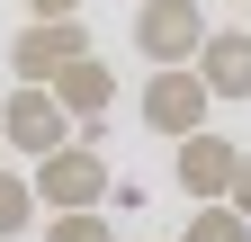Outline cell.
Returning <instances> with one entry per match:
<instances>
[{"mask_svg":"<svg viewBox=\"0 0 251 242\" xmlns=\"http://www.w3.org/2000/svg\"><path fill=\"white\" fill-rule=\"evenodd\" d=\"M27 189H36V206H45V216H90V206H108L117 170H108V153H99V144H63V153H45L36 170H27Z\"/></svg>","mask_w":251,"mask_h":242,"instance_id":"6da1fadb","label":"cell"},{"mask_svg":"<svg viewBox=\"0 0 251 242\" xmlns=\"http://www.w3.org/2000/svg\"><path fill=\"white\" fill-rule=\"evenodd\" d=\"M198 45H206V9L198 0H135V54L152 72L198 63Z\"/></svg>","mask_w":251,"mask_h":242,"instance_id":"7a4b0ae2","label":"cell"},{"mask_svg":"<svg viewBox=\"0 0 251 242\" xmlns=\"http://www.w3.org/2000/svg\"><path fill=\"white\" fill-rule=\"evenodd\" d=\"M81 54H90V27H81V18H27L18 36H9V72H18L27 90H45L54 72H72Z\"/></svg>","mask_w":251,"mask_h":242,"instance_id":"3957f363","label":"cell"},{"mask_svg":"<svg viewBox=\"0 0 251 242\" xmlns=\"http://www.w3.org/2000/svg\"><path fill=\"white\" fill-rule=\"evenodd\" d=\"M135 108H144V126H152V135L188 144V135H206V108H215V99H206V81H198V72L179 63V72H152Z\"/></svg>","mask_w":251,"mask_h":242,"instance_id":"277c9868","label":"cell"},{"mask_svg":"<svg viewBox=\"0 0 251 242\" xmlns=\"http://www.w3.org/2000/svg\"><path fill=\"white\" fill-rule=\"evenodd\" d=\"M0 144H18L27 162H45V153H63V144H72V117L54 108V90H9V99H0Z\"/></svg>","mask_w":251,"mask_h":242,"instance_id":"5b68a950","label":"cell"},{"mask_svg":"<svg viewBox=\"0 0 251 242\" xmlns=\"http://www.w3.org/2000/svg\"><path fill=\"white\" fill-rule=\"evenodd\" d=\"M233 162H242V144H233V135H215V126H206V135H188V144H179V162H171V170H179V189H188V206H225Z\"/></svg>","mask_w":251,"mask_h":242,"instance_id":"8992f818","label":"cell"},{"mask_svg":"<svg viewBox=\"0 0 251 242\" xmlns=\"http://www.w3.org/2000/svg\"><path fill=\"white\" fill-rule=\"evenodd\" d=\"M188 72L206 81V99H251V27H206Z\"/></svg>","mask_w":251,"mask_h":242,"instance_id":"52a82bcc","label":"cell"},{"mask_svg":"<svg viewBox=\"0 0 251 242\" xmlns=\"http://www.w3.org/2000/svg\"><path fill=\"white\" fill-rule=\"evenodd\" d=\"M45 90H54V108L72 117V126H108V108H117V72L99 63V54H81V63H72V72H54Z\"/></svg>","mask_w":251,"mask_h":242,"instance_id":"ba28073f","label":"cell"},{"mask_svg":"<svg viewBox=\"0 0 251 242\" xmlns=\"http://www.w3.org/2000/svg\"><path fill=\"white\" fill-rule=\"evenodd\" d=\"M27 224H36V189H27V170L0 162V242H18Z\"/></svg>","mask_w":251,"mask_h":242,"instance_id":"9c48e42d","label":"cell"},{"mask_svg":"<svg viewBox=\"0 0 251 242\" xmlns=\"http://www.w3.org/2000/svg\"><path fill=\"white\" fill-rule=\"evenodd\" d=\"M179 242H251V224L233 216V206H198V216L179 224Z\"/></svg>","mask_w":251,"mask_h":242,"instance_id":"30bf717a","label":"cell"},{"mask_svg":"<svg viewBox=\"0 0 251 242\" xmlns=\"http://www.w3.org/2000/svg\"><path fill=\"white\" fill-rule=\"evenodd\" d=\"M45 242H117V224L90 206V216H45Z\"/></svg>","mask_w":251,"mask_h":242,"instance_id":"8fae6325","label":"cell"},{"mask_svg":"<svg viewBox=\"0 0 251 242\" xmlns=\"http://www.w3.org/2000/svg\"><path fill=\"white\" fill-rule=\"evenodd\" d=\"M225 206H233V216H242V224H251V153H242V162H233V189H225Z\"/></svg>","mask_w":251,"mask_h":242,"instance_id":"7c38bea8","label":"cell"},{"mask_svg":"<svg viewBox=\"0 0 251 242\" xmlns=\"http://www.w3.org/2000/svg\"><path fill=\"white\" fill-rule=\"evenodd\" d=\"M27 18H81V0H27Z\"/></svg>","mask_w":251,"mask_h":242,"instance_id":"4fadbf2b","label":"cell"},{"mask_svg":"<svg viewBox=\"0 0 251 242\" xmlns=\"http://www.w3.org/2000/svg\"><path fill=\"white\" fill-rule=\"evenodd\" d=\"M135 242H152V233H135Z\"/></svg>","mask_w":251,"mask_h":242,"instance_id":"5bb4252c","label":"cell"}]
</instances>
